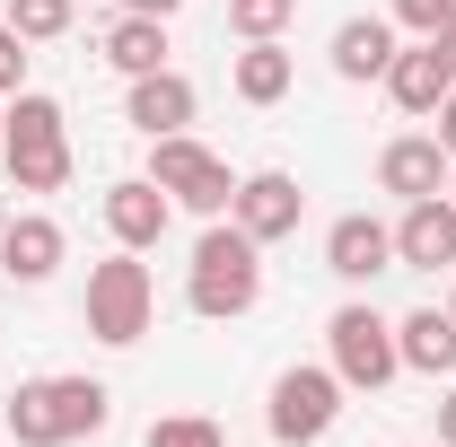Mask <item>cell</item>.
Returning <instances> with one entry per match:
<instances>
[{"label": "cell", "instance_id": "1", "mask_svg": "<svg viewBox=\"0 0 456 447\" xmlns=\"http://www.w3.org/2000/svg\"><path fill=\"white\" fill-rule=\"evenodd\" d=\"M9 439L18 447H70V439H97L114 421V394L97 378H27L9 386Z\"/></svg>", "mask_w": 456, "mask_h": 447}, {"label": "cell", "instance_id": "2", "mask_svg": "<svg viewBox=\"0 0 456 447\" xmlns=\"http://www.w3.org/2000/svg\"><path fill=\"white\" fill-rule=\"evenodd\" d=\"M184 298H193V316H211V325H228V316H246L255 298H264V246L246 237L237 220H211L202 228V246H193V272H184Z\"/></svg>", "mask_w": 456, "mask_h": 447}, {"label": "cell", "instance_id": "3", "mask_svg": "<svg viewBox=\"0 0 456 447\" xmlns=\"http://www.w3.org/2000/svg\"><path fill=\"white\" fill-rule=\"evenodd\" d=\"M0 158H9V184L18 193H61L70 184V123H61L53 97L18 88L9 114H0Z\"/></svg>", "mask_w": 456, "mask_h": 447}, {"label": "cell", "instance_id": "4", "mask_svg": "<svg viewBox=\"0 0 456 447\" xmlns=\"http://www.w3.org/2000/svg\"><path fill=\"white\" fill-rule=\"evenodd\" d=\"M79 316H88V334L106 342V351H132V342L150 334V316H159L150 264H132V246H123V255H106V264L88 272V298H79Z\"/></svg>", "mask_w": 456, "mask_h": 447}, {"label": "cell", "instance_id": "5", "mask_svg": "<svg viewBox=\"0 0 456 447\" xmlns=\"http://www.w3.org/2000/svg\"><path fill=\"white\" fill-rule=\"evenodd\" d=\"M150 184H159L167 202H184V211H202V220H220L228 193H237L228 158H211L193 132H167V141H150Z\"/></svg>", "mask_w": 456, "mask_h": 447}, {"label": "cell", "instance_id": "6", "mask_svg": "<svg viewBox=\"0 0 456 447\" xmlns=\"http://www.w3.org/2000/svg\"><path fill=\"white\" fill-rule=\"evenodd\" d=\"M325 342H334V378H342L351 394H378V386H387V378L403 369V351H395V325H387L378 307H360V298H351V307H334Z\"/></svg>", "mask_w": 456, "mask_h": 447}, {"label": "cell", "instance_id": "7", "mask_svg": "<svg viewBox=\"0 0 456 447\" xmlns=\"http://www.w3.org/2000/svg\"><path fill=\"white\" fill-rule=\"evenodd\" d=\"M342 394H351V386H342L334 369H281L264 421H273V439H281V447H316L342 421Z\"/></svg>", "mask_w": 456, "mask_h": 447}, {"label": "cell", "instance_id": "8", "mask_svg": "<svg viewBox=\"0 0 456 447\" xmlns=\"http://www.w3.org/2000/svg\"><path fill=\"white\" fill-rule=\"evenodd\" d=\"M298 211H307V193H298V175H281V167L237 175V193H228V220L246 228L255 246H281V237H298Z\"/></svg>", "mask_w": 456, "mask_h": 447}, {"label": "cell", "instance_id": "9", "mask_svg": "<svg viewBox=\"0 0 456 447\" xmlns=\"http://www.w3.org/2000/svg\"><path fill=\"white\" fill-rule=\"evenodd\" d=\"M325 272L334 280H378V272H395V228L387 220H369V211H342L334 228H325Z\"/></svg>", "mask_w": 456, "mask_h": 447}, {"label": "cell", "instance_id": "10", "mask_svg": "<svg viewBox=\"0 0 456 447\" xmlns=\"http://www.w3.org/2000/svg\"><path fill=\"white\" fill-rule=\"evenodd\" d=\"M167 220H175V202L150 184V175H123V184H106V228H114V246L150 255V246L167 237Z\"/></svg>", "mask_w": 456, "mask_h": 447}, {"label": "cell", "instance_id": "11", "mask_svg": "<svg viewBox=\"0 0 456 447\" xmlns=\"http://www.w3.org/2000/svg\"><path fill=\"white\" fill-rule=\"evenodd\" d=\"M448 150H439V132H403V141H387L378 150V184L387 193H403V202H430L439 184H448Z\"/></svg>", "mask_w": 456, "mask_h": 447}, {"label": "cell", "instance_id": "12", "mask_svg": "<svg viewBox=\"0 0 456 447\" xmlns=\"http://www.w3.org/2000/svg\"><path fill=\"white\" fill-rule=\"evenodd\" d=\"M0 272L18 280V289H45V280L61 272V220H45V211H18V220L0 228Z\"/></svg>", "mask_w": 456, "mask_h": 447}, {"label": "cell", "instance_id": "13", "mask_svg": "<svg viewBox=\"0 0 456 447\" xmlns=\"http://www.w3.org/2000/svg\"><path fill=\"white\" fill-rule=\"evenodd\" d=\"M395 264H412V272H439V264H456V202H448V193H430V202H403V220H395Z\"/></svg>", "mask_w": 456, "mask_h": 447}, {"label": "cell", "instance_id": "14", "mask_svg": "<svg viewBox=\"0 0 456 447\" xmlns=\"http://www.w3.org/2000/svg\"><path fill=\"white\" fill-rule=\"evenodd\" d=\"M123 123H132V132H150V141L184 132V123H193V79H184V70H141V79H132Z\"/></svg>", "mask_w": 456, "mask_h": 447}, {"label": "cell", "instance_id": "15", "mask_svg": "<svg viewBox=\"0 0 456 447\" xmlns=\"http://www.w3.org/2000/svg\"><path fill=\"white\" fill-rule=\"evenodd\" d=\"M448 88H456V70L439 61V45H430V36H421L412 53L387 61V97H395L403 114H439V97H448Z\"/></svg>", "mask_w": 456, "mask_h": 447}, {"label": "cell", "instance_id": "16", "mask_svg": "<svg viewBox=\"0 0 456 447\" xmlns=\"http://www.w3.org/2000/svg\"><path fill=\"white\" fill-rule=\"evenodd\" d=\"M395 18H342L334 27V70L342 79H387V61H395Z\"/></svg>", "mask_w": 456, "mask_h": 447}, {"label": "cell", "instance_id": "17", "mask_svg": "<svg viewBox=\"0 0 456 447\" xmlns=\"http://www.w3.org/2000/svg\"><path fill=\"white\" fill-rule=\"evenodd\" d=\"M395 351H403V369L448 378V369H456V316H448V307H412V316L395 325Z\"/></svg>", "mask_w": 456, "mask_h": 447}, {"label": "cell", "instance_id": "18", "mask_svg": "<svg viewBox=\"0 0 456 447\" xmlns=\"http://www.w3.org/2000/svg\"><path fill=\"white\" fill-rule=\"evenodd\" d=\"M106 61L123 70V79H141V70H167V18H114L106 27Z\"/></svg>", "mask_w": 456, "mask_h": 447}, {"label": "cell", "instance_id": "19", "mask_svg": "<svg viewBox=\"0 0 456 447\" xmlns=\"http://www.w3.org/2000/svg\"><path fill=\"white\" fill-rule=\"evenodd\" d=\"M228 79H237V97H246V106H281V97H289V53H281V36L246 45Z\"/></svg>", "mask_w": 456, "mask_h": 447}, {"label": "cell", "instance_id": "20", "mask_svg": "<svg viewBox=\"0 0 456 447\" xmlns=\"http://www.w3.org/2000/svg\"><path fill=\"white\" fill-rule=\"evenodd\" d=\"M289 18H298V0H228V36H246V45L281 36Z\"/></svg>", "mask_w": 456, "mask_h": 447}, {"label": "cell", "instance_id": "21", "mask_svg": "<svg viewBox=\"0 0 456 447\" xmlns=\"http://www.w3.org/2000/svg\"><path fill=\"white\" fill-rule=\"evenodd\" d=\"M70 0H9V27L27 36V45H53V36H70Z\"/></svg>", "mask_w": 456, "mask_h": 447}, {"label": "cell", "instance_id": "22", "mask_svg": "<svg viewBox=\"0 0 456 447\" xmlns=\"http://www.w3.org/2000/svg\"><path fill=\"white\" fill-rule=\"evenodd\" d=\"M150 447H220V430L202 412H175V421H150Z\"/></svg>", "mask_w": 456, "mask_h": 447}, {"label": "cell", "instance_id": "23", "mask_svg": "<svg viewBox=\"0 0 456 447\" xmlns=\"http://www.w3.org/2000/svg\"><path fill=\"white\" fill-rule=\"evenodd\" d=\"M18 88H27V36L0 18V97H18Z\"/></svg>", "mask_w": 456, "mask_h": 447}, {"label": "cell", "instance_id": "24", "mask_svg": "<svg viewBox=\"0 0 456 447\" xmlns=\"http://www.w3.org/2000/svg\"><path fill=\"white\" fill-rule=\"evenodd\" d=\"M448 9H456V0H395V27H403V36H439Z\"/></svg>", "mask_w": 456, "mask_h": 447}, {"label": "cell", "instance_id": "25", "mask_svg": "<svg viewBox=\"0 0 456 447\" xmlns=\"http://www.w3.org/2000/svg\"><path fill=\"white\" fill-rule=\"evenodd\" d=\"M430 123H439V150H448V158H456V88H448V97H439V114H430Z\"/></svg>", "mask_w": 456, "mask_h": 447}, {"label": "cell", "instance_id": "26", "mask_svg": "<svg viewBox=\"0 0 456 447\" xmlns=\"http://www.w3.org/2000/svg\"><path fill=\"white\" fill-rule=\"evenodd\" d=\"M430 45H439V61H448V70H456V9H448V18H439V36H430Z\"/></svg>", "mask_w": 456, "mask_h": 447}, {"label": "cell", "instance_id": "27", "mask_svg": "<svg viewBox=\"0 0 456 447\" xmlns=\"http://www.w3.org/2000/svg\"><path fill=\"white\" fill-rule=\"evenodd\" d=\"M123 9H132V18H175L184 0H123Z\"/></svg>", "mask_w": 456, "mask_h": 447}, {"label": "cell", "instance_id": "28", "mask_svg": "<svg viewBox=\"0 0 456 447\" xmlns=\"http://www.w3.org/2000/svg\"><path fill=\"white\" fill-rule=\"evenodd\" d=\"M439 439L456 447V394H448V403H439Z\"/></svg>", "mask_w": 456, "mask_h": 447}, {"label": "cell", "instance_id": "29", "mask_svg": "<svg viewBox=\"0 0 456 447\" xmlns=\"http://www.w3.org/2000/svg\"><path fill=\"white\" fill-rule=\"evenodd\" d=\"M448 202H456V167H448Z\"/></svg>", "mask_w": 456, "mask_h": 447}, {"label": "cell", "instance_id": "30", "mask_svg": "<svg viewBox=\"0 0 456 447\" xmlns=\"http://www.w3.org/2000/svg\"><path fill=\"white\" fill-rule=\"evenodd\" d=\"M448 316H456V298H448Z\"/></svg>", "mask_w": 456, "mask_h": 447}]
</instances>
